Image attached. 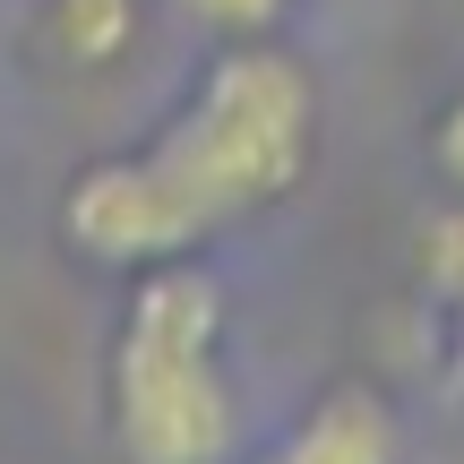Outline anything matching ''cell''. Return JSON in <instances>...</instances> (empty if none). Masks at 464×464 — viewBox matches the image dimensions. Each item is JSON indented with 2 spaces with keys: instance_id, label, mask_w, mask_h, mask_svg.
Listing matches in <instances>:
<instances>
[{
  "instance_id": "1",
  "label": "cell",
  "mask_w": 464,
  "mask_h": 464,
  "mask_svg": "<svg viewBox=\"0 0 464 464\" xmlns=\"http://www.w3.org/2000/svg\"><path fill=\"white\" fill-rule=\"evenodd\" d=\"M138 155H147V172L164 181V198L181 207V224L207 249L241 216H266L276 198L301 189V172L318 155L310 69L293 52H276L266 34H232L207 61V78L189 86V103Z\"/></svg>"
},
{
  "instance_id": "2",
  "label": "cell",
  "mask_w": 464,
  "mask_h": 464,
  "mask_svg": "<svg viewBox=\"0 0 464 464\" xmlns=\"http://www.w3.org/2000/svg\"><path fill=\"white\" fill-rule=\"evenodd\" d=\"M112 439L130 464H224L241 421H232L224 379V284L198 258L138 266L112 335Z\"/></svg>"
},
{
  "instance_id": "3",
  "label": "cell",
  "mask_w": 464,
  "mask_h": 464,
  "mask_svg": "<svg viewBox=\"0 0 464 464\" xmlns=\"http://www.w3.org/2000/svg\"><path fill=\"white\" fill-rule=\"evenodd\" d=\"M61 241L86 266H112V276H138V266H164V258H198V232L181 224V207L164 198V181L147 172L138 147L130 155H95V164L69 172Z\"/></svg>"
},
{
  "instance_id": "4",
  "label": "cell",
  "mask_w": 464,
  "mask_h": 464,
  "mask_svg": "<svg viewBox=\"0 0 464 464\" xmlns=\"http://www.w3.org/2000/svg\"><path fill=\"white\" fill-rule=\"evenodd\" d=\"M266 464H404V430H396V413H387L379 387L344 379L284 430V448Z\"/></svg>"
},
{
  "instance_id": "5",
  "label": "cell",
  "mask_w": 464,
  "mask_h": 464,
  "mask_svg": "<svg viewBox=\"0 0 464 464\" xmlns=\"http://www.w3.org/2000/svg\"><path fill=\"white\" fill-rule=\"evenodd\" d=\"M130 34H138V0H52V44L78 69L130 52Z\"/></svg>"
},
{
  "instance_id": "6",
  "label": "cell",
  "mask_w": 464,
  "mask_h": 464,
  "mask_svg": "<svg viewBox=\"0 0 464 464\" xmlns=\"http://www.w3.org/2000/svg\"><path fill=\"white\" fill-rule=\"evenodd\" d=\"M198 26H216V34H266L284 17V0H181Z\"/></svg>"
},
{
  "instance_id": "7",
  "label": "cell",
  "mask_w": 464,
  "mask_h": 464,
  "mask_svg": "<svg viewBox=\"0 0 464 464\" xmlns=\"http://www.w3.org/2000/svg\"><path fill=\"white\" fill-rule=\"evenodd\" d=\"M430 164H439V181L464 198V86L439 103V121H430Z\"/></svg>"
},
{
  "instance_id": "8",
  "label": "cell",
  "mask_w": 464,
  "mask_h": 464,
  "mask_svg": "<svg viewBox=\"0 0 464 464\" xmlns=\"http://www.w3.org/2000/svg\"><path fill=\"white\" fill-rule=\"evenodd\" d=\"M439 310H448V335H456V379H464V293H456V301H439Z\"/></svg>"
}]
</instances>
